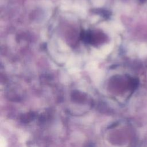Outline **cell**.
I'll return each mask as SVG.
<instances>
[{"mask_svg": "<svg viewBox=\"0 0 147 147\" xmlns=\"http://www.w3.org/2000/svg\"><path fill=\"white\" fill-rule=\"evenodd\" d=\"M82 35H83L84 38L91 44H99L102 42V40L105 39V35L98 32H90Z\"/></svg>", "mask_w": 147, "mask_h": 147, "instance_id": "1", "label": "cell"}]
</instances>
